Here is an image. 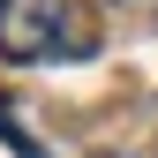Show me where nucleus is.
<instances>
[{"mask_svg": "<svg viewBox=\"0 0 158 158\" xmlns=\"http://www.w3.org/2000/svg\"><path fill=\"white\" fill-rule=\"evenodd\" d=\"M75 38L83 30H75L68 0H0V60L38 68V60H60V53H83Z\"/></svg>", "mask_w": 158, "mask_h": 158, "instance_id": "nucleus-1", "label": "nucleus"}]
</instances>
